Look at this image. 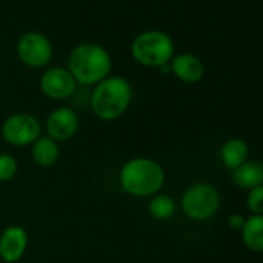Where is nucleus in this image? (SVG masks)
Listing matches in <instances>:
<instances>
[{"mask_svg":"<svg viewBox=\"0 0 263 263\" xmlns=\"http://www.w3.org/2000/svg\"><path fill=\"white\" fill-rule=\"evenodd\" d=\"M134 90L122 76H107L95 85L90 95V108L101 121H116L130 107Z\"/></svg>","mask_w":263,"mask_h":263,"instance_id":"f257e3e1","label":"nucleus"},{"mask_svg":"<svg viewBox=\"0 0 263 263\" xmlns=\"http://www.w3.org/2000/svg\"><path fill=\"white\" fill-rule=\"evenodd\" d=\"M166 181L163 166L146 157L128 160L119 172L121 189L134 197H151L158 194Z\"/></svg>","mask_w":263,"mask_h":263,"instance_id":"f03ea898","label":"nucleus"},{"mask_svg":"<svg viewBox=\"0 0 263 263\" xmlns=\"http://www.w3.org/2000/svg\"><path fill=\"white\" fill-rule=\"evenodd\" d=\"M68 71L78 84L96 85L110 76L111 58L108 51L98 44H79L70 51Z\"/></svg>","mask_w":263,"mask_h":263,"instance_id":"7ed1b4c3","label":"nucleus"},{"mask_svg":"<svg viewBox=\"0 0 263 263\" xmlns=\"http://www.w3.org/2000/svg\"><path fill=\"white\" fill-rule=\"evenodd\" d=\"M130 54L143 67L161 68L175 56L172 37L161 30H147L140 33L130 45Z\"/></svg>","mask_w":263,"mask_h":263,"instance_id":"20e7f679","label":"nucleus"},{"mask_svg":"<svg viewBox=\"0 0 263 263\" xmlns=\"http://www.w3.org/2000/svg\"><path fill=\"white\" fill-rule=\"evenodd\" d=\"M220 208V194L209 183H195L189 186L181 197V209L191 220H208Z\"/></svg>","mask_w":263,"mask_h":263,"instance_id":"39448f33","label":"nucleus"},{"mask_svg":"<svg viewBox=\"0 0 263 263\" xmlns=\"http://www.w3.org/2000/svg\"><path fill=\"white\" fill-rule=\"evenodd\" d=\"M0 132H2V138L8 144L14 147H25L33 146L34 141L42 137V125L34 115L19 111L10 115L4 121Z\"/></svg>","mask_w":263,"mask_h":263,"instance_id":"423d86ee","label":"nucleus"},{"mask_svg":"<svg viewBox=\"0 0 263 263\" xmlns=\"http://www.w3.org/2000/svg\"><path fill=\"white\" fill-rule=\"evenodd\" d=\"M17 56L22 64L30 68H44L51 62L53 44L51 41L39 31L24 33L16 45Z\"/></svg>","mask_w":263,"mask_h":263,"instance_id":"0eeeda50","label":"nucleus"},{"mask_svg":"<svg viewBox=\"0 0 263 263\" xmlns=\"http://www.w3.org/2000/svg\"><path fill=\"white\" fill-rule=\"evenodd\" d=\"M41 90L42 93L54 101H64L74 95L78 82L68 68L64 67H51L44 71L41 76Z\"/></svg>","mask_w":263,"mask_h":263,"instance_id":"6e6552de","label":"nucleus"},{"mask_svg":"<svg viewBox=\"0 0 263 263\" xmlns=\"http://www.w3.org/2000/svg\"><path fill=\"white\" fill-rule=\"evenodd\" d=\"M45 130L47 137L56 143L70 141L79 130V116L70 107H58L47 116Z\"/></svg>","mask_w":263,"mask_h":263,"instance_id":"1a4fd4ad","label":"nucleus"},{"mask_svg":"<svg viewBox=\"0 0 263 263\" xmlns=\"http://www.w3.org/2000/svg\"><path fill=\"white\" fill-rule=\"evenodd\" d=\"M28 248V232L24 226L13 224L0 234V258L5 263L19 261Z\"/></svg>","mask_w":263,"mask_h":263,"instance_id":"9d476101","label":"nucleus"},{"mask_svg":"<svg viewBox=\"0 0 263 263\" xmlns=\"http://www.w3.org/2000/svg\"><path fill=\"white\" fill-rule=\"evenodd\" d=\"M169 67L171 73H174L177 79L186 84H195L204 76V65L201 59L191 53L175 54L169 62Z\"/></svg>","mask_w":263,"mask_h":263,"instance_id":"9b49d317","label":"nucleus"},{"mask_svg":"<svg viewBox=\"0 0 263 263\" xmlns=\"http://www.w3.org/2000/svg\"><path fill=\"white\" fill-rule=\"evenodd\" d=\"M232 181L237 187L251 191L263 184V163L246 160L241 166L232 171Z\"/></svg>","mask_w":263,"mask_h":263,"instance_id":"f8f14e48","label":"nucleus"},{"mask_svg":"<svg viewBox=\"0 0 263 263\" xmlns=\"http://www.w3.org/2000/svg\"><path fill=\"white\" fill-rule=\"evenodd\" d=\"M61 155L59 143L50 137H41L34 141L31 147V158L41 167H51L58 163Z\"/></svg>","mask_w":263,"mask_h":263,"instance_id":"ddd939ff","label":"nucleus"},{"mask_svg":"<svg viewBox=\"0 0 263 263\" xmlns=\"http://www.w3.org/2000/svg\"><path fill=\"white\" fill-rule=\"evenodd\" d=\"M241 240L252 252H263V215H251L241 228Z\"/></svg>","mask_w":263,"mask_h":263,"instance_id":"4468645a","label":"nucleus"},{"mask_svg":"<svg viewBox=\"0 0 263 263\" xmlns=\"http://www.w3.org/2000/svg\"><path fill=\"white\" fill-rule=\"evenodd\" d=\"M248 154H249V149L243 140L231 138L221 146L220 158L229 171H234L248 160Z\"/></svg>","mask_w":263,"mask_h":263,"instance_id":"2eb2a0df","label":"nucleus"},{"mask_svg":"<svg viewBox=\"0 0 263 263\" xmlns=\"http://www.w3.org/2000/svg\"><path fill=\"white\" fill-rule=\"evenodd\" d=\"M175 201L167 194H155L149 201V212L157 220H167L175 214Z\"/></svg>","mask_w":263,"mask_h":263,"instance_id":"dca6fc26","label":"nucleus"},{"mask_svg":"<svg viewBox=\"0 0 263 263\" xmlns=\"http://www.w3.org/2000/svg\"><path fill=\"white\" fill-rule=\"evenodd\" d=\"M17 161L10 154H0V183L11 181L17 175Z\"/></svg>","mask_w":263,"mask_h":263,"instance_id":"f3484780","label":"nucleus"},{"mask_svg":"<svg viewBox=\"0 0 263 263\" xmlns=\"http://www.w3.org/2000/svg\"><path fill=\"white\" fill-rule=\"evenodd\" d=\"M246 206L252 212V215H263V184L249 191Z\"/></svg>","mask_w":263,"mask_h":263,"instance_id":"a211bd4d","label":"nucleus"},{"mask_svg":"<svg viewBox=\"0 0 263 263\" xmlns=\"http://www.w3.org/2000/svg\"><path fill=\"white\" fill-rule=\"evenodd\" d=\"M245 217L241 215V214H232L229 218H228V224L232 228V229H235V231H241V228H243V224H245Z\"/></svg>","mask_w":263,"mask_h":263,"instance_id":"6ab92c4d","label":"nucleus"}]
</instances>
